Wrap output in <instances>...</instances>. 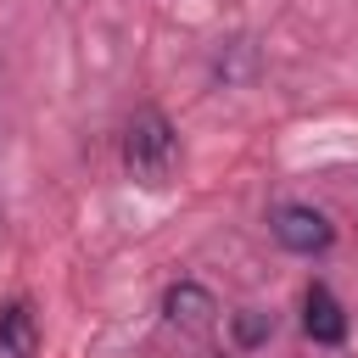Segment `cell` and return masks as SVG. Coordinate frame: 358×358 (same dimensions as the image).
<instances>
[{
  "label": "cell",
  "instance_id": "cell-1",
  "mask_svg": "<svg viewBox=\"0 0 358 358\" xmlns=\"http://www.w3.org/2000/svg\"><path fill=\"white\" fill-rule=\"evenodd\" d=\"M123 168L140 179V185H168L173 168H179V134L162 112H134L129 129H123Z\"/></svg>",
  "mask_w": 358,
  "mask_h": 358
},
{
  "label": "cell",
  "instance_id": "cell-2",
  "mask_svg": "<svg viewBox=\"0 0 358 358\" xmlns=\"http://www.w3.org/2000/svg\"><path fill=\"white\" fill-rule=\"evenodd\" d=\"M274 241H280L285 252H296V257H313V252H324V246L336 241V229H330V218H324L319 207L285 201V207H274Z\"/></svg>",
  "mask_w": 358,
  "mask_h": 358
},
{
  "label": "cell",
  "instance_id": "cell-3",
  "mask_svg": "<svg viewBox=\"0 0 358 358\" xmlns=\"http://www.w3.org/2000/svg\"><path fill=\"white\" fill-rule=\"evenodd\" d=\"M302 330L313 341H324V347H336L347 336V313H341V302L324 285H308V296H302Z\"/></svg>",
  "mask_w": 358,
  "mask_h": 358
},
{
  "label": "cell",
  "instance_id": "cell-4",
  "mask_svg": "<svg viewBox=\"0 0 358 358\" xmlns=\"http://www.w3.org/2000/svg\"><path fill=\"white\" fill-rule=\"evenodd\" d=\"M39 352V324H34V308L17 296L0 308V358H34Z\"/></svg>",
  "mask_w": 358,
  "mask_h": 358
},
{
  "label": "cell",
  "instance_id": "cell-5",
  "mask_svg": "<svg viewBox=\"0 0 358 358\" xmlns=\"http://www.w3.org/2000/svg\"><path fill=\"white\" fill-rule=\"evenodd\" d=\"M162 308H168V319H173V324H185V330H201V324H207V313H213V296H207L201 285H173Z\"/></svg>",
  "mask_w": 358,
  "mask_h": 358
},
{
  "label": "cell",
  "instance_id": "cell-6",
  "mask_svg": "<svg viewBox=\"0 0 358 358\" xmlns=\"http://www.w3.org/2000/svg\"><path fill=\"white\" fill-rule=\"evenodd\" d=\"M235 336L252 347V341H263V336H268V319H263V313H241V319H235Z\"/></svg>",
  "mask_w": 358,
  "mask_h": 358
}]
</instances>
